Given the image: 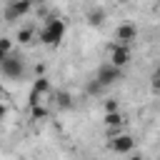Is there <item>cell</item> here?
<instances>
[{
  "instance_id": "obj_1",
  "label": "cell",
  "mask_w": 160,
  "mask_h": 160,
  "mask_svg": "<svg viewBox=\"0 0 160 160\" xmlns=\"http://www.w3.org/2000/svg\"><path fill=\"white\" fill-rule=\"evenodd\" d=\"M65 30H68L65 20L52 15V18H48V20H45V25L40 28V32H38V40H40L42 45H50V48H55V45H60V42H62V38H65Z\"/></svg>"
},
{
  "instance_id": "obj_2",
  "label": "cell",
  "mask_w": 160,
  "mask_h": 160,
  "mask_svg": "<svg viewBox=\"0 0 160 160\" xmlns=\"http://www.w3.org/2000/svg\"><path fill=\"white\" fill-rule=\"evenodd\" d=\"M0 75L10 78V80H20L25 75V58L18 52H10L2 62H0Z\"/></svg>"
},
{
  "instance_id": "obj_3",
  "label": "cell",
  "mask_w": 160,
  "mask_h": 160,
  "mask_svg": "<svg viewBox=\"0 0 160 160\" xmlns=\"http://www.w3.org/2000/svg\"><path fill=\"white\" fill-rule=\"evenodd\" d=\"M30 10H32V2L30 0H8L5 8H2V18L8 22H15V20L25 18Z\"/></svg>"
},
{
  "instance_id": "obj_4",
  "label": "cell",
  "mask_w": 160,
  "mask_h": 160,
  "mask_svg": "<svg viewBox=\"0 0 160 160\" xmlns=\"http://www.w3.org/2000/svg\"><path fill=\"white\" fill-rule=\"evenodd\" d=\"M118 80H122V70L112 68L110 62L100 65V68H98V72H95V82H98L100 88H110V85H115Z\"/></svg>"
},
{
  "instance_id": "obj_5",
  "label": "cell",
  "mask_w": 160,
  "mask_h": 160,
  "mask_svg": "<svg viewBox=\"0 0 160 160\" xmlns=\"http://www.w3.org/2000/svg\"><path fill=\"white\" fill-rule=\"evenodd\" d=\"M135 38H138V28L132 22H120L115 28V45H125L128 48Z\"/></svg>"
},
{
  "instance_id": "obj_6",
  "label": "cell",
  "mask_w": 160,
  "mask_h": 160,
  "mask_svg": "<svg viewBox=\"0 0 160 160\" xmlns=\"http://www.w3.org/2000/svg\"><path fill=\"white\" fill-rule=\"evenodd\" d=\"M135 148V138L132 135H128V132H118L115 138H110V150L112 152H130Z\"/></svg>"
},
{
  "instance_id": "obj_7",
  "label": "cell",
  "mask_w": 160,
  "mask_h": 160,
  "mask_svg": "<svg viewBox=\"0 0 160 160\" xmlns=\"http://www.w3.org/2000/svg\"><path fill=\"white\" fill-rule=\"evenodd\" d=\"M128 62H130V48H125V45H112V48H110V65L118 68V70H122Z\"/></svg>"
},
{
  "instance_id": "obj_8",
  "label": "cell",
  "mask_w": 160,
  "mask_h": 160,
  "mask_svg": "<svg viewBox=\"0 0 160 160\" xmlns=\"http://www.w3.org/2000/svg\"><path fill=\"white\" fill-rule=\"evenodd\" d=\"M15 40H18V42H22V45H30V42L35 40V28H32V25H22V28H18Z\"/></svg>"
},
{
  "instance_id": "obj_9",
  "label": "cell",
  "mask_w": 160,
  "mask_h": 160,
  "mask_svg": "<svg viewBox=\"0 0 160 160\" xmlns=\"http://www.w3.org/2000/svg\"><path fill=\"white\" fill-rule=\"evenodd\" d=\"M102 122H105V128H110V130H120L122 122H125V115H122V112H105Z\"/></svg>"
},
{
  "instance_id": "obj_10",
  "label": "cell",
  "mask_w": 160,
  "mask_h": 160,
  "mask_svg": "<svg viewBox=\"0 0 160 160\" xmlns=\"http://www.w3.org/2000/svg\"><path fill=\"white\" fill-rule=\"evenodd\" d=\"M102 20H105V10H102L100 5H95V8L88 10V22H90V25H100Z\"/></svg>"
},
{
  "instance_id": "obj_11",
  "label": "cell",
  "mask_w": 160,
  "mask_h": 160,
  "mask_svg": "<svg viewBox=\"0 0 160 160\" xmlns=\"http://www.w3.org/2000/svg\"><path fill=\"white\" fill-rule=\"evenodd\" d=\"M32 92H35V95H40V98H42L45 92H50V80H48L45 75H42V78H38V80L32 82Z\"/></svg>"
},
{
  "instance_id": "obj_12",
  "label": "cell",
  "mask_w": 160,
  "mask_h": 160,
  "mask_svg": "<svg viewBox=\"0 0 160 160\" xmlns=\"http://www.w3.org/2000/svg\"><path fill=\"white\" fill-rule=\"evenodd\" d=\"M55 105H58V108H62V110H65V108H70V105H72V95H70V92H65V90H62V92H58V95H55Z\"/></svg>"
},
{
  "instance_id": "obj_13",
  "label": "cell",
  "mask_w": 160,
  "mask_h": 160,
  "mask_svg": "<svg viewBox=\"0 0 160 160\" xmlns=\"http://www.w3.org/2000/svg\"><path fill=\"white\" fill-rule=\"evenodd\" d=\"M30 115H32V120H40V118H48V110L42 105H32L30 108Z\"/></svg>"
},
{
  "instance_id": "obj_14",
  "label": "cell",
  "mask_w": 160,
  "mask_h": 160,
  "mask_svg": "<svg viewBox=\"0 0 160 160\" xmlns=\"http://www.w3.org/2000/svg\"><path fill=\"white\" fill-rule=\"evenodd\" d=\"M105 112H120L118 100H105Z\"/></svg>"
},
{
  "instance_id": "obj_15",
  "label": "cell",
  "mask_w": 160,
  "mask_h": 160,
  "mask_svg": "<svg viewBox=\"0 0 160 160\" xmlns=\"http://www.w3.org/2000/svg\"><path fill=\"white\" fill-rule=\"evenodd\" d=\"M8 55H10V52H5V50H2V48H0V62H2V60H5V58H8Z\"/></svg>"
},
{
  "instance_id": "obj_16",
  "label": "cell",
  "mask_w": 160,
  "mask_h": 160,
  "mask_svg": "<svg viewBox=\"0 0 160 160\" xmlns=\"http://www.w3.org/2000/svg\"><path fill=\"white\" fill-rule=\"evenodd\" d=\"M5 112H8V110H5V105H2V102H0V120H2V118H5Z\"/></svg>"
},
{
  "instance_id": "obj_17",
  "label": "cell",
  "mask_w": 160,
  "mask_h": 160,
  "mask_svg": "<svg viewBox=\"0 0 160 160\" xmlns=\"http://www.w3.org/2000/svg\"><path fill=\"white\" fill-rule=\"evenodd\" d=\"M130 160H145L142 155H130Z\"/></svg>"
},
{
  "instance_id": "obj_18",
  "label": "cell",
  "mask_w": 160,
  "mask_h": 160,
  "mask_svg": "<svg viewBox=\"0 0 160 160\" xmlns=\"http://www.w3.org/2000/svg\"><path fill=\"white\" fill-rule=\"evenodd\" d=\"M20 160H22V158H20Z\"/></svg>"
}]
</instances>
